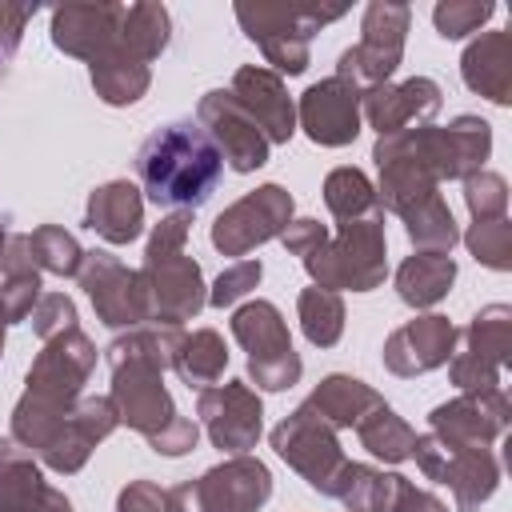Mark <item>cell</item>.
Listing matches in <instances>:
<instances>
[{
    "label": "cell",
    "mask_w": 512,
    "mask_h": 512,
    "mask_svg": "<svg viewBox=\"0 0 512 512\" xmlns=\"http://www.w3.org/2000/svg\"><path fill=\"white\" fill-rule=\"evenodd\" d=\"M184 332L168 328V324H140L120 332L108 348V372H112V392L108 400L116 404L120 424H128L132 432H140L144 440H156L180 412L164 388V372L176 360Z\"/></svg>",
    "instance_id": "cell-1"
},
{
    "label": "cell",
    "mask_w": 512,
    "mask_h": 512,
    "mask_svg": "<svg viewBox=\"0 0 512 512\" xmlns=\"http://www.w3.org/2000/svg\"><path fill=\"white\" fill-rule=\"evenodd\" d=\"M140 192L168 212H196L224 176V156L196 120L156 128L136 152Z\"/></svg>",
    "instance_id": "cell-2"
},
{
    "label": "cell",
    "mask_w": 512,
    "mask_h": 512,
    "mask_svg": "<svg viewBox=\"0 0 512 512\" xmlns=\"http://www.w3.org/2000/svg\"><path fill=\"white\" fill-rule=\"evenodd\" d=\"M188 232H192V212H168L148 236L144 264L136 268L148 292V324L180 328L208 304L204 272L184 252Z\"/></svg>",
    "instance_id": "cell-3"
},
{
    "label": "cell",
    "mask_w": 512,
    "mask_h": 512,
    "mask_svg": "<svg viewBox=\"0 0 512 512\" xmlns=\"http://www.w3.org/2000/svg\"><path fill=\"white\" fill-rule=\"evenodd\" d=\"M244 36L264 52V60L272 64L276 76H300L312 60L308 44L312 36L348 16V4H312V0H296V4H236L232 8Z\"/></svg>",
    "instance_id": "cell-4"
},
{
    "label": "cell",
    "mask_w": 512,
    "mask_h": 512,
    "mask_svg": "<svg viewBox=\"0 0 512 512\" xmlns=\"http://www.w3.org/2000/svg\"><path fill=\"white\" fill-rule=\"evenodd\" d=\"M300 264L312 276V284L316 288H328V292H340V288H348V292H372V288H380L384 276H388L384 212L340 224Z\"/></svg>",
    "instance_id": "cell-5"
},
{
    "label": "cell",
    "mask_w": 512,
    "mask_h": 512,
    "mask_svg": "<svg viewBox=\"0 0 512 512\" xmlns=\"http://www.w3.org/2000/svg\"><path fill=\"white\" fill-rule=\"evenodd\" d=\"M236 344L248 352V380L264 392H284L300 380L304 360L292 348V332L272 300H244L228 320Z\"/></svg>",
    "instance_id": "cell-6"
},
{
    "label": "cell",
    "mask_w": 512,
    "mask_h": 512,
    "mask_svg": "<svg viewBox=\"0 0 512 512\" xmlns=\"http://www.w3.org/2000/svg\"><path fill=\"white\" fill-rule=\"evenodd\" d=\"M412 24V8L408 4H392V0H372L364 8L360 20V40L352 48L340 52L336 60V76L356 84L360 92L388 84L392 72L404 60V36Z\"/></svg>",
    "instance_id": "cell-7"
},
{
    "label": "cell",
    "mask_w": 512,
    "mask_h": 512,
    "mask_svg": "<svg viewBox=\"0 0 512 512\" xmlns=\"http://www.w3.org/2000/svg\"><path fill=\"white\" fill-rule=\"evenodd\" d=\"M272 496V472L256 456H228L196 480L168 488V512H256Z\"/></svg>",
    "instance_id": "cell-8"
},
{
    "label": "cell",
    "mask_w": 512,
    "mask_h": 512,
    "mask_svg": "<svg viewBox=\"0 0 512 512\" xmlns=\"http://www.w3.org/2000/svg\"><path fill=\"white\" fill-rule=\"evenodd\" d=\"M272 448L300 480H308V488H316L320 496H336V484H340L348 456L336 440V428L324 424L308 400L296 404L272 428Z\"/></svg>",
    "instance_id": "cell-9"
},
{
    "label": "cell",
    "mask_w": 512,
    "mask_h": 512,
    "mask_svg": "<svg viewBox=\"0 0 512 512\" xmlns=\"http://www.w3.org/2000/svg\"><path fill=\"white\" fill-rule=\"evenodd\" d=\"M408 460H416L428 480L452 492L456 512H480V504H488L500 488V460L488 448H452L440 436L424 432L416 436Z\"/></svg>",
    "instance_id": "cell-10"
},
{
    "label": "cell",
    "mask_w": 512,
    "mask_h": 512,
    "mask_svg": "<svg viewBox=\"0 0 512 512\" xmlns=\"http://www.w3.org/2000/svg\"><path fill=\"white\" fill-rule=\"evenodd\" d=\"M456 340L464 348L452 352V360H448L452 384L460 392L500 388V372L512 360V308L508 304H484Z\"/></svg>",
    "instance_id": "cell-11"
},
{
    "label": "cell",
    "mask_w": 512,
    "mask_h": 512,
    "mask_svg": "<svg viewBox=\"0 0 512 512\" xmlns=\"http://www.w3.org/2000/svg\"><path fill=\"white\" fill-rule=\"evenodd\" d=\"M92 368H96V344L80 328H72L64 336H52V340H44V352L28 368L24 396L44 404V408L72 412V404L80 400Z\"/></svg>",
    "instance_id": "cell-12"
},
{
    "label": "cell",
    "mask_w": 512,
    "mask_h": 512,
    "mask_svg": "<svg viewBox=\"0 0 512 512\" xmlns=\"http://www.w3.org/2000/svg\"><path fill=\"white\" fill-rule=\"evenodd\" d=\"M292 192L280 184H260L256 192L228 204L212 224V248L224 256H248L252 248L280 240L292 220Z\"/></svg>",
    "instance_id": "cell-13"
},
{
    "label": "cell",
    "mask_w": 512,
    "mask_h": 512,
    "mask_svg": "<svg viewBox=\"0 0 512 512\" xmlns=\"http://www.w3.org/2000/svg\"><path fill=\"white\" fill-rule=\"evenodd\" d=\"M196 416L208 432V440L228 456H248L264 432V404L248 380L212 384L196 396Z\"/></svg>",
    "instance_id": "cell-14"
},
{
    "label": "cell",
    "mask_w": 512,
    "mask_h": 512,
    "mask_svg": "<svg viewBox=\"0 0 512 512\" xmlns=\"http://www.w3.org/2000/svg\"><path fill=\"white\" fill-rule=\"evenodd\" d=\"M80 288L88 292L96 316L108 328H140L148 324V292L136 268L120 264L108 252H84L80 264Z\"/></svg>",
    "instance_id": "cell-15"
},
{
    "label": "cell",
    "mask_w": 512,
    "mask_h": 512,
    "mask_svg": "<svg viewBox=\"0 0 512 512\" xmlns=\"http://www.w3.org/2000/svg\"><path fill=\"white\" fill-rule=\"evenodd\" d=\"M508 420H512V404L504 388H484L436 404L428 412V432L452 448H488L508 432Z\"/></svg>",
    "instance_id": "cell-16"
},
{
    "label": "cell",
    "mask_w": 512,
    "mask_h": 512,
    "mask_svg": "<svg viewBox=\"0 0 512 512\" xmlns=\"http://www.w3.org/2000/svg\"><path fill=\"white\" fill-rule=\"evenodd\" d=\"M196 124L208 132V140L220 148L224 164L232 172H256L268 164L272 144L264 140V132L256 128V120L232 100L228 88H212L200 96L196 104Z\"/></svg>",
    "instance_id": "cell-17"
},
{
    "label": "cell",
    "mask_w": 512,
    "mask_h": 512,
    "mask_svg": "<svg viewBox=\"0 0 512 512\" xmlns=\"http://www.w3.org/2000/svg\"><path fill=\"white\" fill-rule=\"evenodd\" d=\"M360 88L340 80V76H328V80H316L300 92V104H296V124L304 128V136L320 148H344L360 136Z\"/></svg>",
    "instance_id": "cell-18"
},
{
    "label": "cell",
    "mask_w": 512,
    "mask_h": 512,
    "mask_svg": "<svg viewBox=\"0 0 512 512\" xmlns=\"http://www.w3.org/2000/svg\"><path fill=\"white\" fill-rule=\"evenodd\" d=\"M456 336H460V328L448 316H440V312L412 316L408 324H400L396 332H388L384 352H380L384 356V368L392 376H404V380L424 376V372H436V368H444L452 360Z\"/></svg>",
    "instance_id": "cell-19"
},
{
    "label": "cell",
    "mask_w": 512,
    "mask_h": 512,
    "mask_svg": "<svg viewBox=\"0 0 512 512\" xmlns=\"http://www.w3.org/2000/svg\"><path fill=\"white\" fill-rule=\"evenodd\" d=\"M128 4H60L52 8V44L76 60H104L120 52V24Z\"/></svg>",
    "instance_id": "cell-20"
},
{
    "label": "cell",
    "mask_w": 512,
    "mask_h": 512,
    "mask_svg": "<svg viewBox=\"0 0 512 512\" xmlns=\"http://www.w3.org/2000/svg\"><path fill=\"white\" fill-rule=\"evenodd\" d=\"M440 108H444V92L432 76H412L400 84H376L360 96V116L376 128V136L432 124V116Z\"/></svg>",
    "instance_id": "cell-21"
},
{
    "label": "cell",
    "mask_w": 512,
    "mask_h": 512,
    "mask_svg": "<svg viewBox=\"0 0 512 512\" xmlns=\"http://www.w3.org/2000/svg\"><path fill=\"white\" fill-rule=\"evenodd\" d=\"M116 428H120V416H116V404H112L108 396H80L76 408L68 412L64 428L56 432V440L40 452V460H44L52 472L72 476V472H80V468L88 464L92 448H96L100 440H108Z\"/></svg>",
    "instance_id": "cell-22"
},
{
    "label": "cell",
    "mask_w": 512,
    "mask_h": 512,
    "mask_svg": "<svg viewBox=\"0 0 512 512\" xmlns=\"http://www.w3.org/2000/svg\"><path fill=\"white\" fill-rule=\"evenodd\" d=\"M232 100L256 120V128L264 132L268 144H288L296 136V104L284 88V80L272 72V68H260V64H240L232 72V84H228Z\"/></svg>",
    "instance_id": "cell-23"
},
{
    "label": "cell",
    "mask_w": 512,
    "mask_h": 512,
    "mask_svg": "<svg viewBox=\"0 0 512 512\" xmlns=\"http://www.w3.org/2000/svg\"><path fill=\"white\" fill-rule=\"evenodd\" d=\"M460 76L484 100L512 104V32L508 28L480 32L460 56Z\"/></svg>",
    "instance_id": "cell-24"
},
{
    "label": "cell",
    "mask_w": 512,
    "mask_h": 512,
    "mask_svg": "<svg viewBox=\"0 0 512 512\" xmlns=\"http://www.w3.org/2000/svg\"><path fill=\"white\" fill-rule=\"evenodd\" d=\"M84 224L104 240V244H132L144 232V196L132 180H108L92 188Z\"/></svg>",
    "instance_id": "cell-25"
},
{
    "label": "cell",
    "mask_w": 512,
    "mask_h": 512,
    "mask_svg": "<svg viewBox=\"0 0 512 512\" xmlns=\"http://www.w3.org/2000/svg\"><path fill=\"white\" fill-rule=\"evenodd\" d=\"M456 284V260L448 252H412L396 268V296L408 308H432L440 304Z\"/></svg>",
    "instance_id": "cell-26"
},
{
    "label": "cell",
    "mask_w": 512,
    "mask_h": 512,
    "mask_svg": "<svg viewBox=\"0 0 512 512\" xmlns=\"http://www.w3.org/2000/svg\"><path fill=\"white\" fill-rule=\"evenodd\" d=\"M308 404L316 408V416L324 424H332L340 432V428H356L380 404V392L368 388L364 380L348 376V372H332V376H324L316 384V392L308 396Z\"/></svg>",
    "instance_id": "cell-27"
},
{
    "label": "cell",
    "mask_w": 512,
    "mask_h": 512,
    "mask_svg": "<svg viewBox=\"0 0 512 512\" xmlns=\"http://www.w3.org/2000/svg\"><path fill=\"white\" fill-rule=\"evenodd\" d=\"M40 464L12 436H0V512H32L44 496Z\"/></svg>",
    "instance_id": "cell-28"
},
{
    "label": "cell",
    "mask_w": 512,
    "mask_h": 512,
    "mask_svg": "<svg viewBox=\"0 0 512 512\" xmlns=\"http://www.w3.org/2000/svg\"><path fill=\"white\" fill-rule=\"evenodd\" d=\"M172 40V16L164 4H148V0H136L124 8V24H120V56L128 60H140V64H152L164 56Z\"/></svg>",
    "instance_id": "cell-29"
},
{
    "label": "cell",
    "mask_w": 512,
    "mask_h": 512,
    "mask_svg": "<svg viewBox=\"0 0 512 512\" xmlns=\"http://www.w3.org/2000/svg\"><path fill=\"white\" fill-rule=\"evenodd\" d=\"M172 368L180 372V380L188 388H212L224 368H228V348H224V336L212 332V328H196V332H184L180 348H176V360Z\"/></svg>",
    "instance_id": "cell-30"
},
{
    "label": "cell",
    "mask_w": 512,
    "mask_h": 512,
    "mask_svg": "<svg viewBox=\"0 0 512 512\" xmlns=\"http://www.w3.org/2000/svg\"><path fill=\"white\" fill-rule=\"evenodd\" d=\"M356 440L360 448H368L376 460L384 464H404L412 456V444H416V432L404 416H396V408H388L384 400L356 424Z\"/></svg>",
    "instance_id": "cell-31"
},
{
    "label": "cell",
    "mask_w": 512,
    "mask_h": 512,
    "mask_svg": "<svg viewBox=\"0 0 512 512\" xmlns=\"http://www.w3.org/2000/svg\"><path fill=\"white\" fill-rule=\"evenodd\" d=\"M88 76H92V88H96V96L104 100V104H112V108H128V104H136L144 92H148V84H152V68L148 64H140V60H128V56H104V60H96V64H88Z\"/></svg>",
    "instance_id": "cell-32"
},
{
    "label": "cell",
    "mask_w": 512,
    "mask_h": 512,
    "mask_svg": "<svg viewBox=\"0 0 512 512\" xmlns=\"http://www.w3.org/2000/svg\"><path fill=\"white\" fill-rule=\"evenodd\" d=\"M392 488H396V472H384V468L348 460L344 472H340V484H336V496L332 500H340L348 512H388Z\"/></svg>",
    "instance_id": "cell-33"
},
{
    "label": "cell",
    "mask_w": 512,
    "mask_h": 512,
    "mask_svg": "<svg viewBox=\"0 0 512 512\" xmlns=\"http://www.w3.org/2000/svg\"><path fill=\"white\" fill-rule=\"evenodd\" d=\"M324 204L328 212L348 224V220H364V216H376L380 212V200H376V184L360 172V168H332L324 176Z\"/></svg>",
    "instance_id": "cell-34"
},
{
    "label": "cell",
    "mask_w": 512,
    "mask_h": 512,
    "mask_svg": "<svg viewBox=\"0 0 512 512\" xmlns=\"http://www.w3.org/2000/svg\"><path fill=\"white\" fill-rule=\"evenodd\" d=\"M404 220V232H408V240L416 244V252H448L452 256V248L460 244V228H456V220H452V208H448V200L436 192V196H428L424 204H416L408 216H400Z\"/></svg>",
    "instance_id": "cell-35"
},
{
    "label": "cell",
    "mask_w": 512,
    "mask_h": 512,
    "mask_svg": "<svg viewBox=\"0 0 512 512\" xmlns=\"http://www.w3.org/2000/svg\"><path fill=\"white\" fill-rule=\"evenodd\" d=\"M296 316H300V332L308 336V344L316 348H332L344 336V300L340 292L328 288H304L296 300Z\"/></svg>",
    "instance_id": "cell-36"
},
{
    "label": "cell",
    "mask_w": 512,
    "mask_h": 512,
    "mask_svg": "<svg viewBox=\"0 0 512 512\" xmlns=\"http://www.w3.org/2000/svg\"><path fill=\"white\" fill-rule=\"evenodd\" d=\"M28 252H32V264L40 272H52V276H80V264H84V248L72 232H64L60 224H40L36 232H28Z\"/></svg>",
    "instance_id": "cell-37"
},
{
    "label": "cell",
    "mask_w": 512,
    "mask_h": 512,
    "mask_svg": "<svg viewBox=\"0 0 512 512\" xmlns=\"http://www.w3.org/2000/svg\"><path fill=\"white\" fill-rule=\"evenodd\" d=\"M464 248L492 272H508L512 268V220H472V228L460 236Z\"/></svg>",
    "instance_id": "cell-38"
},
{
    "label": "cell",
    "mask_w": 512,
    "mask_h": 512,
    "mask_svg": "<svg viewBox=\"0 0 512 512\" xmlns=\"http://www.w3.org/2000/svg\"><path fill=\"white\" fill-rule=\"evenodd\" d=\"M492 12H496V4H488V0H440L432 8V24L444 40H464V36L480 32L492 20Z\"/></svg>",
    "instance_id": "cell-39"
},
{
    "label": "cell",
    "mask_w": 512,
    "mask_h": 512,
    "mask_svg": "<svg viewBox=\"0 0 512 512\" xmlns=\"http://www.w3.org/2000/svg\"><path fill=\"white\" fill-rule=\"evenodd\" d=\"M464 204L472 212V220H500L508 216V180L492 168H480L472 176H464Z\"/></svg>",
    "instance_id": "cell-40"
},
{
    "label": "cell",
    "mask_w": 512,
    "mask_h": 512,
    "mask_svg": "<svg viewBox=\"0 0 512 512\" xmlns=\"http://www.w3.org/2000/svg\"><path fill=\"white\" fill-rule=\"evenodd\" d=\"M260 276H264V264L252 260V256L228 264V268L216 276V284L208 288V304H212V308H232V304H240V300L260 284Z\"/></svg>",
    "instance_id": "cell-41"
},
{
    "label": "cell",
    "mask_w": 512,
    "mask_h": 512,
    "mask_svg": "<svg viewBox=\"0 0 512 512\" xmlns=\"http://www.w3.org/2000/svg\"><path fill=\"white\" fill-rule=\"evenodd\" d=\"M28 324H32V332H36L40 340H52V336H64V332L80 328V324H76V304H72V296H64V292H44V296L36 300Z\"/></svg>",
    "instance_id": "cell-42"
},
{
    "label": "cell",
    "mask_w": 512,
    "mask_h": 512,
    "mask_svg": "<svg viewBox=\"0 0 512 512\" xmlns=\"http://www.w3.org/2000/svg\"><path fill=\"white\" fill-rule=\"evenodd\" d=\"M116 512H168V488L156 480H132L116 496Z\"/></svg>",
    "instance_id": "cell-43"
},
{
    "label": "cell",
    "mask_w": 512,
    "mask_h": 512,
    "mask_svg": "<svg viewBox=\"0 0 512 512\" xmlns=\"http://www.w3.org/2000/svg\"><path fill=\"white\" fill-rule=\"evenodd\" d=\"M36 16V4H0V72L12 60V52L20 48L24 24Z\"/></svg>",
    "instance_id": "cell-44"
},
{
    "label": "cell",
    "mask_w": 512,
    "mask_h": 512,
    "mask_svg": "<svg viewBox=\"0 0 512 512\" xmlns=\"http://www.w3.org/2000/svg\"><path fill=\"white\" fill-rule=\"evenodd\" d=\"M328 240V228L320 224V220H312V216H300V220H288V228L280 232V244L288 248V256H308V252H316L320 244Z\"/></svg>",
    "instance_id": "cell-45"
},
{
    "label": "cell",
    "mask_w": 512,
    "mask_h": 512,
    "mask_svg": "<svg viewBox=\"0 0 512 512\" xmlns=\"http://www.w3.org/2000/svg\"><path fill=\"white\" fill-rule=\"evenodd\" d=\"M388 512H448V504L440 496H432L428 488H416L408 476L396 472V488H392Z\"/></svg>",
    "instance_id": "cell-46"
},
{
    "label": "cell",
    "mask_w": 512,
    "mask_h": 512,
    "mask_svg": "<svg viewBox=\"0 0 512 512\" xmlns=\"http://www.w3.org/2000/svg\"><path fill=\"white\" fill-rule=\"evenodd\" d=\"M196 440H200V424L188 420V416H176L156 440H148V448L160 452V456H184V452L196 448Z\"/></svg>",
    "instance_id": "cell-47"
},
{
    "label": "cell",
    "mask_w": 512,
    "mask_h": 512,
    "mask_svg": "<svg viewBox=\"0 0 512 512\" xmlns=\"http://www.w3.org/2000/svg\"><path fill=\"white\" fill-rule=\"evenodd\" d=\"M32 512H72V500H68L60 488H52V484H48V488H44V496H40V504H36Z\"/></svg>",
    "instance_id": "cell-48"
},
{
    "label": "cell",
    "mask_w": 512,
    "mask_h": 512,
    "mask_svg": "<svg viewBox=\"0 0 512 512\" xmlns=\"http://www.w3.org/2000/svg\"><path fill=\"white\" fill-rule=\"evenodd\" d=\"M4 332H8V324H4V316H0V356H4Z\"/></svg>",
    "instance_id": "cell-49"
}]
</instances>
